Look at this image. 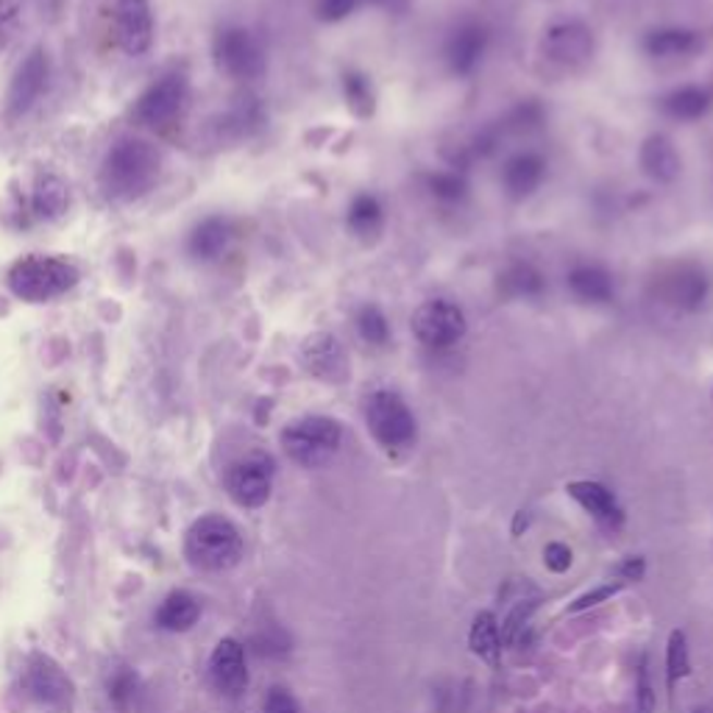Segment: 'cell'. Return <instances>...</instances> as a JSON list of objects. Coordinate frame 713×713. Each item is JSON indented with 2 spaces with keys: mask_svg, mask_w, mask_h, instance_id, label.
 I'll return each instance as SVG.
<instances>
[{
  "mask_svg": "<svg viewBox=\"0 0 713 713\" xmlns=\"http://www.w3.org/2000/svg\"><path fill=\"white\" fill-rule=\"evenodd\" d=\"M162 171V157L146 139H121L109 148L101 168V184L109 198L134 201L146 196L157 184Z\"/></svg>",
  "mask_w": 713,
  "mask_h": 713,
  "instance_id": "6da1fadb",
  "label": "cell"
},
{
  "mask_svg": "<svg viewBox=\"0 0 713 713\" xmlns=\"http://www.w3.org/2000/svg\"><path fill=\"white\" fill-rule=\"evenodd\" d=\"M568 287L586 304H607L616 293L613 276L602 266H577L568 273Z\"/></svg>",
  "mask_w": 713,
  "mask_h": 713,
  "instance_id": "603a6c76",
  "label": "cell"
},
{
  "mask_svg": "<svg viewBox=\"0 0 713 713\" xmlns=\"http://www.w3.org/2000/svg\"><path fill=\"white\" fill-rule=\"evenodd\" d=\"M343 441L341 423L329 416H304L282 430L284 455L304 468H321L337 455Z\"/></svg>",
  "mask_w": 713,
  "mask_h": 713,
  "instance_id": "277c9868",
  "label": "cell"
},
{
  "mask_svg": "<svg viewBox=\"0 0 713 713\" xmlns=\"http://www.w3.org/2000/svg\"><path fill=\"white\" fill-rule=\"evenodd\" d=\"M521 527H525V530H527V513L525 511H521L516 516V527H513V532H516V536H518V532H521Z\"/></svg>",
  "mask_w": 713,
  "mask_h": 713,
  "instance_id": "b9f144b4",
  "label": "cell"
},
{
  "mask_svg": "<svg viewBox=\"0 0 713 713\" xmlns=\"http://www.w3.org/2000/svg\"><path fill=\"white\" fill-rule=\"evenodd\" d=\"M23 688L32 700L42 705H64L70 700V680L51 657L37 655L23 675Z\"/></svg>",
  "mask_w": 713,
  "mask_h": 713,
  "instance_id": "2e32d148",
  "label": "cell"
},
{
  "mask_svg": "<svg viewBox=\"0 0 713 713\" xmlns=\"http://www.w3.org/2000/svg\"><path fill=\"white\" fill-rule=\"evenodd\" d=\"M112 17L121 51L126 57H143L153 45V14L148 0H118Z\"/></svg>",
  "mask_w": 713,
  "mask_h": 713,
  "instance_id": "8fae6325",
  "label": "cell"
},
{
  "mask_svg": "<svg viewBox=\"0 0 713 713\" xmlns=\"http://www.w3.org/2000/svg\"><path fill=\"white\" fill-rule=\"evenodd\" d=\"M273 471H276V468H273L271 455H266V452H251V455H246L243 460H237L229 468V496L241 507H248V511L262 507L268 499H271Z\"/></svg>",
  "mask_w": 713,
  "mask_h": 713,
  "instance_id": "9c48e42d",
  "label": "cell"
},
{
  "mask_svg": "<svg viewBox=\"0 0 713 713\" xmlns=\"http://www.w3.org/2000/svg\"><path fill=\"white\" fill-rule=\"evenodd\" d=\"M357 332H360V337L368 346L382 348L391 341V323H388L385 312L373 307V304H366V307L357 312Z\"/></svg>",
  "mask_w": 713,
  "mask_h": 713,
  "instance_id": "f546056e",
  "label": "cell"
},
{
  "mask_svg": "<svg viewBox=\"0 0 713 713\" xmlns=\"http://www.w3.org/2000/svg\"><path fill=\"white\" fill-rule=\"evenodd\" d=\"M616 571H619L622 582H638L641 577H644L647 563H644V557H627V561L619 563V568H616Z\"/></svg>",
  "mask_w": 713,
  "mask_h": 713,
  "instance_id": "ab89813d",
  "label": "cell"
},
{
  "mask_svg": "<svg viewBox=\"0 0 713 713\" xmlns=\"http://www.w3.org/2000/svg\"><path fill=\"white\" fill-rule=\"evenodd\" d=\"M343 95H346V103L357 118H368L373 112V89L362 73H346L343 76Z\"/></svg>",
  "mask_w": 713,
  "mask_h": 713,
  "instance_id": "4dcf8cb0",
  "label": "cell"
},
{
  "mask_svg": "<svg viewBox=\"0 0 713 713\" xmlns=\"http://www.w3.org/2000/svg\"><path fill=\"white\" fill-rule=\"evenodd\" d=\"M266 713H298L296 697L287 688H271L266 697Z\"/></svg>",
  "mask_w": 713,
  "mask_h": 713,
  "instance_id": "f35d334b",
  "label": "cell"
},
{
  "mask_svg": "<svg viewBox=\"0 0 713 713\" xmlns=\"http://www.w3.org/2000/svg\"><path fill=\"white\" fill-rule=\"evenodd\" d=\"M543 53L550 57V62L561 64V67L566 70L582 67L593 53L591 28H588L586 23H577V20L557 23V26H552L550 32H546Z\"/></svg>",
  "mask_w": 713,
  "mask_h": 713,
  "instance_id": "7c38bea8",
  "label": "cell"
},
{
  "mask_svg": "<svg viewBox=\"0 0 713 713\" xmlns=\"http://www.w3.org/2000/svg\"><path fill=\"white\" fill-rule=\"evenodd\" d=\"M566 491L568 496L575 499L577 505L582 507V511L591 513V516L597 518L602 527H607V530H619V527L625 525V511H622L616 496H613L602 482H593V480L568 482Z\"/></svg>",
  "mask_w": 713,
  "mask_h": 713,
  "instance_id": "e0dca14e",
  "label": "cell"
},
{
  "mask_svg": "<svg viewBox=\"0 0 713 713\" xmlns=\"http://www.w3.org/2000/svg\"><path fill=\"white\" fill-rule=\"evenodd\" d=\"M187 557L204 571H226L243 557L241 530L223 516H201L187 530Z\"/></svg>",
  "mask_w": 713,
  "mask_h": 713,
  "instance_id": "3957f363",
  "label": "cell"
},
{
  "mask_svg": "<svg viewBox=\"0 0 713 713\" xmlns=\"http://www.w3.org/2000/svg\"><path fill=\"white\" fill-rule=\"evenodd\" d=\"M78 282L76 266H70L62 257L48 254H28L20 257L7 273L9 291L28 304H45L73 291Z\"/></svg>",
  "mask_w": 713,
  "mask_h": 713,
  "instance_id": "7a4b0ae2",
  "label": "cell"
},
{
  "mask_svg": "<svg viewBox=\"0 0 713 713\" xmlns=\"http://www.w3.org/2000/svg\"><path fill=\"white\" fill-rule=\"evenodd\" d=\"M302 362L312 377L323 379V382H337L348 371L346 352H343L341 341L329 332H316L302 343Z\"/></svg>",
  "mask_w": 713,
  "mask_h": 713,
  "instance_id": "9a60e30c",
  "label": "cell"
},
{
  "mask_svg": "<svg viewBox=\"0 0 713 713\" xmlns=\"http://www.w3.org/2000/svg\"><path fill=\"white\" fill-rule=\"evenodd\" d=\"M201 616V602L189 591H173L157 611V627L164 632H187Z\"/></svg>",
  "mask_w": 713,
  "mask_h": 713,
  "instance_id": "7402d4cb",
  "label": "cell"
},
{
  "mask_svg": "<svg viewBox=\"0 0 713 713\" xmlns=\"http://www.w3.org/2000/svg\"><path fill=\"white\" fill-rule=\"evenodd\" d=\"M109 700H112L114 708H121V711H128V708L137 702L139 697V680L132 669L121 666V669H114L109 675Z\"/></svg>",
  "mask_w": 713,
  "mask_h": 713,
  "instance_id": "1f68e13d",
  "label": "cell"
},
{
  "mask_svg": "<svg viewBox=\"0 0 713 713\" xmlns=\"http://www.w3.org/2000/svg\"><path fill=\"white\" fill-rule=\"evenodd\" d=\"M622 586H625V582H613V586H597V588H591V591H586L582 593V597H577L575 600V605L568 607V611H588V607H593V605H600V602H605V600H611V597H616V593L622 591Z\"/></svg>",
  "mask_w": 713,
  "mask_h": 713,
  "instance_id": "8d00e7d4",
  "label": "cell"
},
{
  "mask_svg": "<svg viewBox=\"0 0 713 713\" xmlns=\"http://www.w3.org/2000/svg\"><path fill=\"white\" fill-rule=\"evenodd\" d=\"M209 677L223 697H241L248 686L246 650L241 641L223 638L209 657Z\"/></svg>",
  "mask_w": 713,
  "mask_h": 713,
  "instance_id": "5bb4252c",
  "label": "cell"
},
{
  "mask_svg": "<svg viewBox=\"0 0 713 713\" xmlns=\"http://www.w3.org/2000/svg\"><path fill=\"white\" fill-rule=\"evenodd\" d=\"M348 226L352 232H357L360 237H368V234H377L382 229V204L373 196L362 193L352 201L348 207Z\"/></svg>",
  "mask_w": 713,
  "mask_h": 713,
  "instance_id": "f1b7e54d",
  "label": "cell"
},
{
  "mask_svg": "<svg viewBox=\"0 0 713 713\" xmlns=\"http://www.w3.org/2000/svg\"><path fill=\"white\" fill-rule=\"evenodd\" d=\"M546 282L543 273L530 262H513L502 276H499V291L507 298H536L541 296Z\"/></svg>",
  "mask_w": 713,
  "mask_h": 713,
  "instance_id": "4316f807",
  "label": "cell"
},
{
  "mask_svg": "<svg viewBox=\"0 0 713 713\" xmlns=\"http://www.w3.org/2000/svg\"><path fill=\"white\" fill-rule=\"evenodd\" d=\"M644 48L650 57L675 59L694 53L697 48H700V39H697L694 32H688V28H657V32H652L650 37H647Z\"/></svg>",
  "mask_w": 713,
  "mask_h": 713,
  "instance_id": "d4e9b609",
  "label": "cell"
},
{
  "mask_svg": "<svg viewBox=\"0 0 713 713\" xmlns=\"http://www.w3.org/2000/svg\"><path fill=\"white\" fill-rule=\"evenodd\" d=\"M70 204V189L67 184L62 182L53 173H42L34 184V196H32V209L37 218H59L67 209Z\"/></svg>",
  "mask_w": 713,
  "mask_h": 713,
  "instance_id": "cb8c5ba5",
  "label": "cell"
},
{
  "mask_svg": "<svg viewBox=\"0 0 713 713\" xmlns=\"http://www.w3.org/2000/svg\"><path fill=\"white\" fill-rule=\"evenodd\" d=\"M657 293L675 310L697 312L705 307L708 293H711V279L700 266L683 262V266L669 268L657 282Z\"/></svg>",
  "mask_w": 713,
  "mask_h": 713,
  "instance_id": "30bf717a",
  "label": "cell"
},
{
  "mask_svg": "<svg viewBox=\"0 0 713 713\" xmlns=\"http://www.w3.org/2000/svg\"><path fill=\"white\" fill-rule=\"evenodd\" d=\"M543 173H546V162L538 153L525 151L516 153L513 159H507L505 164V187L513 198H527L532 196L543 182Z\"/></svg>",
  "mask_w": 713,
  "mask_h": 713,
  "instance_id": "44dd1931",
  "label": "cell"
},
{
  "mask_svg": "<svg viewBox=\"0 0 713 713\" xmlns=\"http://www.w3.org/2000/svg\"><path fill=\"white\" fill-rule=\"evenodd\" d=\"M688 672H691V657H688L686 632L675 630L669 636V644H666V677H669V688H675L683 677H688Z\"/></svg>",
  "mask_w": 713,
  "mask_h": 713,
  "instance_id": "d6a6232c",
  "label": "cell"
},
{
  "mask_svg": "<svg viewBox=\"0 0 713 713\" xmlns=\"http://www.w3.org/2000/svg\"><path fill=\"white\" fill-rule=\"evenodd\" d=\"M532 611H536V600H518V605L513 607V613L505 619V625H502V641H505V644H513V641H516L518 632L525 630Z\"/></svg>",
  "mask_w": 713,
  "mask_h": 713,
  "instance_id": "e575fe53",
  "label": "cell"
},
{
  "mask_svg": "<svg viewBox=\"0 0 713 713\" xmlns=\"http://www.w3.org/2000/svg\"><path fill=\"white\" fill-rule=\"evenodd\" d=\"M413 332L423 346H455L466 335V312L448 298H430L413 312Z\"/></svg>",
  "mask_w": 713,
  "mask_h": 713,
  "instance_id": "52a82bcc",
  "label": "cell"
},
{
  "mask_svg": "<svg viewBox=\"0 0 713 713\" xmlns=\"http://www.w3.org/2000/svg\"><path fill=\"white\" fill-rule=\"evenodd\" d=\"M711 107V95L702 87H680L663 98V109L677 121H697Z\"/></svg>",
  "mask_w": 713,
  "mask_h": 713,
  "instance_id": "83f0119b",
  "label": "cell"
},
{
  "mask_svg": "<svg viewBox=\"0 0 713 713\" xmlns=\"http://www.w3.org/2000/svg\"><path fill=\"white\" fill-rule=\"evenodd\" d=\"M641 168L657 184H669L680 176V153L672 146L669 137L652 134L641 146Z\"/></svg>",
  "mask_w": 713,
  "mask_h": 713,
  "instance_id": "ffe728a7",
  "label": "cell"
},
{
  "mask_svg": "<svg viewBox=\"0 0 713 713\" xmlns=\"http://www.w3.org/2000/svg\"><path fill=\"white\" fill-rule=\"evenodd\" d=\"M48 78H51V64H48V57H45L42 48H37V51H32L23 59V64H20L17 73H14L12 84H9V114H12V118L26 114L28 109L39 101V95L48 89Z\"/></svg>",
  "mask_w": 713,
  "mask_h": 713,
  "instance_id": "4fadbf2b",
  "label": "cell"
},
{
  "mask_svg": "<svg viewBox=\"0 0 713 713\" xmlns=\"http://www.w3.org/2000/svg\"><path fill=\"white\" fill-rule=\"evenodd\" d=\"M366 423L377 443H382L388 452H402L416 443V416L407 407V402L393 391H377L368 396Z\"/></svg>",
  "mask_w": 713,
  "mask_h": 713,
  "instance_id": "5b68a950",
  "label": "cell"
},
{
  "mask_svg": "<svg viewBox=\"0 0 713 713\" xmlns=\"http://www.w3.org/2000/svg\"><path fill=\"white\" fill-rule=\"evenodd\" d=\"M212 53H216L218 70L234 82H251V78L262 76V70H266V53L248 28H221L216 45H212Z\"/></svg>",
  "mask_w": 713,
  "mask_h": 713,
  "instance_id": "8992f818",
  "label": "cell"
},
{
  "mask_svg": "<svg viewBox=\"0 0 713 713\" xmlns=\"http://www.w3.org/2000/svg\"><path fill=\"white\" fill-rule=\"evenodd\" d=\"M638 688H641V691H638V697H641V711L650 713V708H652V691H650V683H647V669H644V666H641V672H638Z\"/></svg>",
  "mask_w": 713,
  "mask_h": 713,
  "instance_id": "60d3db41",
  "label": "cell"
},
{
  "mask_svg": "<svg viewBox=\"0 0 713 713\" xmlns=\"http://www.w3.org/2000/svg\"><path fill=\"white\" fill-rule=\"evenodd\" d=\"M354 9H357V0H321L318 17L327 20V23H337V20H346Z\"/></svg>",
  "mask_w": 713,
  "mask_h": 713,
  "instance_id": "74e56055",
  "label": "cell"
},
{
  "mask_svg": "<svg viewBox=\"0 0 713 713\" xmlns=\"http://www.w3.org/2000/svg\"><path fill=\"white\" fill-rule=\"evenodd\" d=\"M485 26H480V23H463L446 42L448 67L455 70L457 76H471L477 64H480L482 53H485Z\"/></svg>",
  "mask_w": 713,
  "mask_h": 713,
  "instance_id": "ac0fdd59",
  "label": "cell"
},
{
  "mask_svg": "<svg viewBox=\"0 0 713 713\" xmlns=\"http://www.w3.org/2000/svg\"><path fill=\"white\" fill-rule=\"evenodd\" d=\"M430 189L432 196L441 198V201H460L463 196H466V179L460 176V173L455 171H446V173H435V176H430Z\"/></svg>",
  "mask_w": 713,
  "mask_h": 713,
  "instance_id": "836d02e7",
  "label": "cell"
},
{
  "mask_svg": "<svg viewBox=\"0 0 713 713\" xmlns=\"http://www.w3.org/2000/svg\"><path fill=\"white\" fill-rule=\"evenodd\" d=\"M543 563H546V568L550 571H555V575H563V571H568L571 568V563H575V552L568 550L566 543H546L543 546Z\"/></svg>",
  "mask_w": 713,
  "mask_h": 713,
  "instance_id": "d590c367",
  "label": "cell"
},
{
  "mask_svg": "<svg viewBox=\"0 0 713 713\" xmlns=\"http://www.w3.org/2000/svg\"><path fill=\"white\" fill-rule=\"evenodd\" d=\"M468 644H471L474 655H480L482 661L496 666L499 655H502V630H499V622L491 611H482L474 616Z\"/></svg>",
  "mask_w": 713,
  "mask_h": 713,
  "instance_id": "484cf974",
  "label": "cell"
},
{
  "mask_svg": "<svg viewBox=\"0 0 713 713\" xmlns=\"http://www.w3.org/2000/svg\"><path fill=\"white\" fill-rule=\"evenodd\" d=\"M189 84L184 73H168L159 78L157 84L139 95L137 103L132 109L134 123L146 128H162L182 112L184 101H187Z\"/></svg>",
  "mask_w": 713,
  "mask_h": 713,
  "instance_id": "ba28073f",
  "label": "cell"
},
{
  "mask_svg": "<svg viewBox=\"0 0 713 713\" xmlns=\"http://www.w3.org/2000/svg\"><path fill=\"white\" fill-rule=\"evenodd\" d=\"M232 243V223L221 216L204 218L187 241L189 257L198 259V262H212V259L223 257Z\"/></svg>",
  "mask_w": 713,
  "mask_h": 713,
  "instance_id": "d6986e66",
  "label": "cell"
}]
</instances>
